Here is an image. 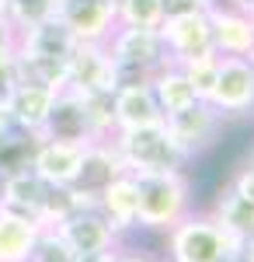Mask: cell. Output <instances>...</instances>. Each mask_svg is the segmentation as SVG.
Instances as JSON below:
<instances>
[{
  "label": "cell",
  "instance_id": "obj_1",
  "mask_svg": "<svg viewBox=\"0 0 254 262\" xmlns=\"http://www.w3.org/2000/svg\"><path fill=\"white\" fill-rule=\"evenodd\" d=\"M136 182V227L171 231L185 213H192V182L185 171H139Z\"/></svg>",
  "mask_w": 254,
  "mask_h": 262
},
{
  "label": "cell",
  "instance_id": "obj_2",
  "mask_svg": "<svg viewBox=\"0 0 254 262\" xmlns=\"http://www.w3.org/2000/svg\"><path fill=\"white\" fill-rule=\"evenodd\" d=\"M118 161L129 175L139 171H185V150L171 140L167 126L154 122V126H139V129H118L112 137Z\"/></svg>",
  "mask_w": 254,
  "mask_h": 262
},
{
  "label": "cell",
  "instance_id": "obj_3",
  "mask_svg": "<svg viewBox=\"0 0 254 262\" xmlns=\"http://www.w3.org/2000/svg\"><path fill=\"white\" fill-rule=\"evenodd\" d=\"M240 238L226 234L213 213H185L167 231V259L171 262H219Z\"/></svg>",
  "mask_w": 254,
  "mask_h": 262
},
{
  "label": "cell",
  "instance_id": "obj_4",
  "mask_svg": "<svg viewBox=\"0 0 254 262\" xmlns=\"http://www.w3.org/2000/svg\"><path fill=\"white\" fill-rule=\"evenodd\" d=\"M209 105L219 112V119H240L251 116L254 105V70L244 56H219V70H216V84Z\"/></svg>",
  "mask_w": 254,
  "mask_h": 262
},
{
  "label": "cell",
  "instance_id": "obj_5",
  "mask_svg": "<svg viewBox=\"0 0 254 262\" xmlns=\"http://www.w3.org/2000/svg\"><path fill=\"white\" fill-rule=\"evenodd\" d=\"M66 88L77 95H112L115 91V60L98 42H77L66 60Z\"/></svg>",
  "mask_w": 254,
  "mask_h": 262
},
{
  "label": "cell",
  "instance_id": "obj_6",
  "mask_svg": "<svg viewBox=\"0 0 254 262\" xmlns=\"http://www.w3.org/2000/svg\"><path fill=\"white\" fill-rule=\"evenodd\" d=\"M164 126H167L171 140L185 150V158L192 161L206 147L216 143L219 129H223V119H219V112H216L209 101H195V105L181 108L174 116H164Z\"/></svg>",
  "mask_w": 254,
  "mask_h": 262
},
{
  "label": "cell",
  "instance_id": "obj_7",
  "mask_svg": "<svg viewBox=\"0 0 254 262\" xmlns=\"http://www.w3.org/2000/svg\"><path fill=\"white\" fill-rule=\"evenodd\" d=\"M108 56L118 67H136L154 74L160 63H167V49L160 39V28H129V25H115V32L105 42Z\"/></svg>",
  "mask_w": 254,
  "mask_h": 262
},
{
  "label": "cell",
  "instance_id": "obj_8",
  "mask_svg": "<svg viewBox=\"0 0 254 262\" xmlns=\"http://www.w3.org/2000/svg\"><path fill=\"white\" fill-rule=\"evenodd\" d=\"M122 171H125V168H122V161H118L112 140H91L87 147H84L77 179L70 182V189L77 192V200L84 203V206H94L98 196L122 175Z\"/></svg>",
  "mask_w": 254,
  "mask_h": 262
},
{
  "label": "cell",
  "instance_id": "obj_9",
  "mask_svg": "<svg viewBox=\"0 0 254 262\" xmlns=\"http://www.w3.org/2000/svg\"><path fill=\"white\" fill-rule=\"evenodd\" d=\"M56 18L70 28L77 42H98L105 46L115 32V0H59Z\"/></svg>",
  "mask_w": 254,
  "mask_h": 262
},
{
  "label": "cell",
  "instance_id": "obj_10",
  "mask_svg": "<svg viewBox=\"0 0 254 262\" xmlns=\"http://www.w3.org/2000/svg\"><path fill=\"white\" fill-rule=\"evenodd\" d=\"M39 140H59V143H87L94 140L91 137V126H87V116H84V98L77 91L63 88L56 98H53V108L42 122Z\"/></svg>",
  "mask_w": 254,
  "mask_h": 262
},
{
  "label": "cell",
  "instance_id": "obj_11",
  "mask_svg": "<svg viewBox=\"0 0 254 262\" xmlns=\"http://www.w3.org/2000/svg\"><path fill=\"white\" fill-rule=\"evenodd\" d=\"M160 39H164V49H167L171 63L192 60L198 53H209L213 49L209 14L198 11V14H185V18H167L160 25Z\"/></svg>",
  "mask_w": 254,
  "mask_h": 262
},
{
  "label": "cell",
  "instance_id": "obj_12",
  "mask_svg": "<svg viewBox=\"0 0 254 262\" xmlns=\"http://www.w3.org/2000/svg\"><path fill=\"white\" fill-rule=\"evenodd\" d=\"M56 234L77 252H98V248H115L118 234L112 231V224L98 213V206H77L66 221L56 224Z\"/></svg>",
  "mask_w": 254,
  "mask_h": 262
},
{
  "label": "cell",
  "instance_id": "obj_13",
  "mask_svg": "<svg viewBox=\"0 0 254 262\" xmlns=\"http://www.w3.org/2000/svg\"><path fill=\"white\" fill-rule=\"evenodd\" d=\"M80 158H84V143H59V140H39L32 171L49 185H70L77 179Z\"/></svg>",
  "mask_w": 254,
  "mask_h": 262
},
{
  "label": "cell",
  "instance_id": "obj_14",
  "mask_svg": "<svg viewBox=\"0 0 254 262\" xmlns=\"http://www.w3.org/2000/svg\"><path fill=\"white\" fill-rule=\"evenodd\" d=\"M209 28H213V49L219 56H247L254 49V21L240 7L209 11Z\"/></svg>",
  "mask_w": 254,
  "mask_h": 262
},
{
  "label": "cell",
  "instance_id": "obj_15",
  "mask_svg": "<svg viewBox=\"0 0 254 262\" xmlns=\"http://www.w3.org/2000/svg\"><path fill=\"white\" fill-rule=\"evenodd\" d=\"M59 91L53 88H45V84H35V81H21L14 84V91H11V98H7V112H11V119L14 126L21 129H28V133H39L45 116H49V108H53V98H56Z\"/></svg>",
  "mask_w": 254,
  "mask_h": 262
},
{
  "label": "cell",
  "instance_id": "obj_16",
  "mask_svg": "<svg viewBox=\"0 0 254 262\" xmlns=\"http://www.w3.org/2000/svg\"><path fill=\"white\" fill-rule=\"evenodd\" d=\"M112 112H115V129H139V126L164 122L150 84H133V88L112 91Z\"/></svg>",
  "mask_w": 254,
  "mask_h": 262
},
{
  "label": "cell",
  "instance_id": "obj_17",
  "mask_svg": "<svg viewBox=\"0 0 254 262\" xmlns=\"http://www.w3.org/2000/svg\"><path fill=\"white\" fill-rule=\"evenodd\" d=\"M94 206H98L101 217L112 224V231H115L118 238L129 234V231H136V182H133V175L122 171V175L98 196Z\"/></svg>",
  "mask_w": 254,
  "mask_h": 262
},
{
  "label": "cell",
  "instance_id": "obj_18",
  "mask_svg": "<svg viewBox=\"0 0 254 262\" xmlns=\"http://www.w3.org/2000/svg\"><path fill=\"white\" fill-rule=\"evenodd\" d=\"M45 189H49V182H42L32 168H28V171H21V175H11V179H4L0 210L18 213V217H28V221H39Z\"/></svg>",
  "mask_w": 254,
  "mask_h": 262
},
{
  "label": "cell",
  "instance_id": "obj_19",
  "mask_svg": "<svg viewBox=\"0 0 254 262\" xmlns=\"http://www.w3.org/2000/svg\"><path fill=\"white\" fill-rule=\"evenodd\" d=\"M209 213H213V221L219 224L226 234H234L240 242H247L254 234V200H247L244 192H237L230 182L219 189V196H216Z\"/></svg>",
  "mask_w": 254,
  "mask_h": 262
},
{
  "label": "cell",
  "instance_id": "obj_20",
  "mask_svg": "<svg viewBox=\"0 0 254 262\" xmlns=\"http://www.w3.org/2000/svg\"><path fill=\"white\" fill-rule=\"evenodd\" d=\"M150 91H154L157 105H160V116H174L181 108H188V105H195V91H192V84L188 77L181 74V67L177 63H160L154 70V77H150Z\"/></svg>",
  "mask_w": 254,
  "mask_h": 262
},
{
  "label": "cell",
  "instance_id": "obj_21",
  "mask_svg": "<svg viewBox=\"0 0 254 262\" xmlns=\"http://www.w3.org/2000/svg\"><path fill=\"white\" fill-rule=\"evenodd\" d=\"M39 231H42L39 221L0 210V262H28L32 248L39 242Z\"/></svg>",
  "mask_w": 254,
  "mask_h": 262
},
{
  "label": "cell",
  "instance_id": "obj_22",
  "mask_svg": "<svg viewBox=\"0 0 254 262\" xmlns=\"http://www.w3.org/2000/svg\"><path fill=\"white\" fill-rule=\"evenodd\" d=\"M35 147H39V133H28L21 126H11L0 133V179H11L32 168L35 158Z\"/></svg>",
  "mask_w": 254,
  "mask_h": 262
},
{
  "label": "cell",
  "instance_id": "obj_23",
  "mask_svg": "<svg viewBox=\"0 0 254 262\" xmlns=\"http://www.w3.org/2000/svg\"><path fill=\"white\" fill-rule=\"evenodd\" d=\"M177 67H181V74L188 77V84H192V91H195L198 101H206L209 95H213L216 70H219V53H216V49L198 53V56H192V60H181Z\"/></svg>",
  "mask_w": 254,
  "mask_h": 262
},
{
  "label": "cell",
  "instance_id": "obj_24",
  "mask_svg": "<svg viewBox=\"0 0 254 262\" xmlns=\"http://www.w3.org/2000/svg\"><path fill=\"white\" fill-rule=\"evenodd\" d=\"M115 18L118 25H129V28H160L164 11H160V0H115Z\"/></svg>",
  "mask_w": 254,
  "mask_h": 262
},
{
  "label": "cell",
  "instance_id": "obj_25",
  "mask_svg": "<svg viewBox=\"0 0 254 262\" xmlns=\"http://www.w3.org/2000/svg\"><path fill=\"white\" fill-rule=\"evenodd\" d=\"M84 98V116L91 126L94 140H112L115 129V112H112V95H80Z\"/></svg>",
  "mask_w": 254,
  "mask_h": 262
},
{
  "label": "cell",
  "instance_id": "obj_26",
  "mask_svg": "<svg viewBox=\"0 0 254 262\" xmlns=\"http://www.w3.org/2000/svg\"><path fill=\"white\" fill-rule=\"evenodd\" d=\"M77 206H84V203L77 200V192H73L70 185H49V189H45V200H42L39 224L42 227H56V224L66 221Z\"/></svg>",
  "mask_w": 254,
  "mask_h": 262
},
{
  "label": "cell",
  "instance_id": "obj_27",
  "mask_svg": "<svg viewBox=\"0 0 254 262\" xmlns=\"http://www.w3.org/2000/svg\"><path fill=\"white\" fill-rule=\"evenodd\" d=\"M56 11H59V0H7V18L18 32L56 18Z\"/></svg>",
  "mask_w": 254,
  "mask_h": 262
},
{
  "label": "cell",
  "instance_id": "obj_28",
  "mask_svg": "<svg viewBox=\"0 0 254 262\" xmlns=\"http://www.w3.org/2000/svg\"><path fill=\"white\" fill-rule=\"evenodd\" d=\"M28 262H73V248L56 234V227H42Z\"/></svg>",
  "mask_w": 254,
  "mask_h": 262
},
{
  "label": "cell",
  "instance_id": "obj_29",
  "mask_svg": "<svg viewBox=\"0 0 254 262\" xmlns=\"http://www.w3.org/2000/svg\"><path fill=\"white\" fill-rule=\"evenodd\" d=\"M14 84H18V60L14 56H0V105H7Z\"/></svg>",
  "mask_w": 254,
  "mask_h": 262
},
{
  "label": "cell",
  "instance_id": "obj_30",
  "mask_svg": "<svg viewBox=\"0 0 254 262\" xmlns=\"http://www.w3.org/2000/svg\"><path fill=\"white\" fill-rule=\"evenodd\" d=\"M160 11H164V21L167 18H185V14L206 11V0H160Z\"/></svg>",
  "mask_w": 254,
  "mask_h": 262
},
{
  "label": "cell",
  "instance_id": "obj_31",
  "mask_svg": "<svg viewBox=\"0 0 254 262\" xmlns=\"http://www.w3.org/2000/svg\"><path fill=\"white\" fill-rule=\"evenodd\" d=\"M14 49H18V28L7 14H0V56H14Z\"/></svg>",
  "mask_w": 254,
  "mask_h": 262
},
{
  "label": "cell",
  "instance_id": "obj_32",
  "mask_svg": "<svg viewBox=\"0 0 254 262\" xmlns=\"http://www.w3.org/2000/svg\"><path fill=\"white\" fill-rule=\"evenodd\" d=\"M230 185H234L237 192H244L247 200H254V161H247L244 168H237L234 179H230Z\"/></svg>",
  "mask_w": 254,
  "mask_h": 262
},
{
  "label": "cell",
  "instance_id": "obj_33",
  "mask_svg": "<svg viewBox=\"0 0 254 262\" xmlns=\"http://www.w3.org/2000/svg\"><path fill=\"white\" fill-rule=\"evenodd\" d=\"M118 255V245L115 248H98V252H77L73 262H115Z\"/></svg>",
  "mask_w": 254,
  "mask_h": 262
},
{
  "label": "cell",
  "instance_id": "obj_34",
  "mask_svg": "<svg viewBox=\"0 0 254 262\" xmlns=\"http://www.w3.org/2000/svg\"><path fill=\"white\" fill-rule=\"evenodd\" d=\"M115 262H157L150 252H143V248H118Z\"/></svg>",
  "mask_w": 254,
  "mask_h": 262
},
{
  "label": "cell",
  "instance_id": "obj_35",
  "mask_svg": "<svg viewBox=\"0 0 254 262\" xmlns=\"http://www.w3.org/2000/svg\"><path fill=\"white\" fill-rule=\"evenodd\" d=\"M219 262H247V255H244V242L234 245V248H230V252H226V255H223Z\"/></svg>",
  "mask_w": 254,
  "mask_h": 262
},
{
  "label": "cell",
  "instance_id": "obj_36",
  "mask_svg": "<svg viewBox=\"0 0 254 262\" xmlns=\"http://www.w3.org/2000/svg\"><path fill=\"white\" fill-rule=\"evenodd\" d=\"M11 126H14V119H11L7 105H0V133H4V129H11Z\"/></svg>",
  "mask_w": 254,
  "mask_h": 262
},
{
  "label": "cell",
  "instance_id": "obj_37",
  "mask_svg": "<svg viewBox=\"0 0 254 262\" xmlns=\"http://www.w3.org/2000/svg\"><path fill=\"white\" fill-rule=\"evenodd\" d=\"M244 255H247V262H254V234L244 242Z\"/></svg>",
  "mask_w": 254,
  "mask_h": 262
},
{
  "label": "cell",
  "instance_id": "obj_38",
  "mask_svg": "<svg viewBox=\"0 0 254 262\" xmlns=\"http://www.w3.org/2000/svg\"><path fill=\"white\" fill-rule=\"evenodd\" d=\"M240 11H244V14H247V18L254 21V0H247V4H244V7H240Z\"/></svg>",
  "mask_w": 254,
  "mask_h": 262
},
{
  "label": "cell",
  "instance_id": "obj_39",
  "mask_svg": "<svg viewBox=\"0 0 254 262\" xmlns=\"http://www.w3.org/2000/svg\"><path fill=\"white\" fill-rule=\"evenodd\" d=\"M244 60L251 63V70H254V49H251V53H247V56H244Z\"/></svg>",
  "mask_w": 254,
  "mask_h": 262
},
{
  "label": "cell",
  "instance_id": "obj_40",
  "mask_svg": "<svg viewBox=\"0 0 254 262\" xmlns=\"http://www.w3.org/2000/svg\"><path fill=\"white\" fill-rule=\"evenodd\" d=\"M0 14H7V0H0Z\"/></svg>",
  "mask_w": 254,
  "mask_h": 262
},
{
  "label": "cell",
  "instance_id": "obj_41",
  "mask_svg": "<svg viewBox=\"0 0 254 262\" xmlns=\"http://www.w3.org/2000/svg\"><path fill=\"white\" fill-rule=\"evenodd\" d=\"M237 4H240V7H244V4H247V0H237Z\"/></svg>",
  "mask_w": 254,
  "mask_h": 262
},
{
  "label": "cell",
  "instance_id": "obj_42",
  "mask_svg": "<svg viewBox=\"0 0 254 262\" xmlns=\"http://www.w3.org/2000/svg\"><path fill=\"white\" fill-rule=\"evenodd\" d=\"M0 192H4V179H0Z\"/></svg>",
  "mask_w": 254,
  "mask_h": 262
},
{
  "label": "cell",
  "instance_id": "obj_43",
  "mask_svg": "<svg viewBox=\"0 0 254 262\" xmlns=\"http://www.w3.org/2000/svg\"><path fill=\"white\" fill-rule=\"evenodd\" d=\"M251 116H254V105H251Z\"/></svg>",
  "mask_w": 254,
  "mask_h": 262
},
{
  "label": "cell",
  "instance_id": "obj_44",
  "mask_svg": "<svg viewBox=\"0 0 254 262\" xmlns=\"http://www.w3.org/2000/svg\"><path fill=\"white\" fill-rule=\"evenodd\" d=\"M251 161H254V150H251Z\"/></svg>",
  "mask_w": 254,
  "mask_h": 262
}]
</instances>
